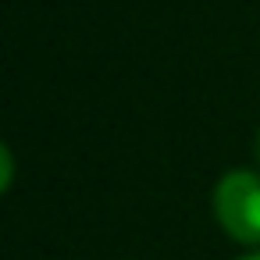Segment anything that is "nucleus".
<instances>
[{"instance_id":"20e7f679","label":"nucleus","mask_w":260,"mask_h":260,"mask_svg":"<svg viewBox=\"0 0 260 260\" xmlns=\"http://www.w3.org/2000/svg\"><path fill=\"white\" fill-rule=\"evenodd\" d=\"M242 260H260V253H253V256H242Z\"/></svg>"},{"instance_id":"f03ea898","label":"nucleus","mask_w":260,"mask_h":260,"mask_svg":"<svg viewBox=\"0 0 260 260\" xmlns=\"http://www.w3.org/2000/svg\"><path fill=\"white\" fill-rule=\"evenodd\" d=\"M0 164H4V175H0V189H8V185H11V175H15V168H11V150H8V146L0 150Z\"/></svg>"},{"instance_id":"7ed1b4c3","label":"nucleus","mask_w":260,"mask_h":260,"mask_svg":"<svg viewBox=\"0 0 260 260\" xmlns=\"http://www.w3.org/2000/svg\"><path fill=\"white\" fill-rule=\"evenodd\" d=\"M256 157H260V132H256Z\"/></svg>"},{"instance_id":"f257e3e1","label":"nucleus","mask_w":260,"mask_h":260,"mask_svg":"<svg viewBox=\"0 0 260 260\" xmlns=\"http://www.w3.org/2000/svg\"><path fill=\"white\" fill-rule=\"evenodd\" d=\"M214 210L221 228L246 242H260V175L256 171H228L214 189Z\"/></svg>"}]
</instances>
